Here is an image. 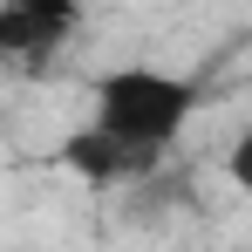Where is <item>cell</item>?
I'll use <instances>...</instances> for the list:
<instances>
[{"label": "cell", "instance_id": "cell-2", "mask_svg": "<svg viewBox=\"0 0 252 252\" xmlns=\"http://www.w3.org/2000/svg\"><path fill=\"white\" fill-rule=\"evenodd\" d=\"M82 28V0H0V62L48 68Z\"/></svg>", "mask_w": 252, "mask_h": 252}, {"label": "cell", "instance_id": "cell-1", "mask_svg": "<svg viewBox=\"0 0 252 252\" xmlns=\"http://www.w3.org/2000/svg\"><path fill=\"white\" fill-rule=\"evenodd\" d=\"M89 102H95V116H89V123L102 129V136H116V143H129V150H150V157H157V150L177 143V129L191 123L198 89L184 82V75H170V68L129 62V68L95 75Z\"/></svg>", "mask_w": 252, "mask_h": 252}, {"label": "cell", "instance_id": "cell-3", "mask_svg": "<svg viewBox=\"0 0 252 252\" xmlns=\"http://www.w3.org/2000/svg\"><path fill=\"white\" fill-rule=\"evenodd\" d=\"M62 164L75 170V177H89V184H123V177H143L157 157L150 150H129V143H116V136H102V129L89 123L75 136H62Z\"/></svg>", "mask_w": 252, "mask_h": 252}]
</instances>
